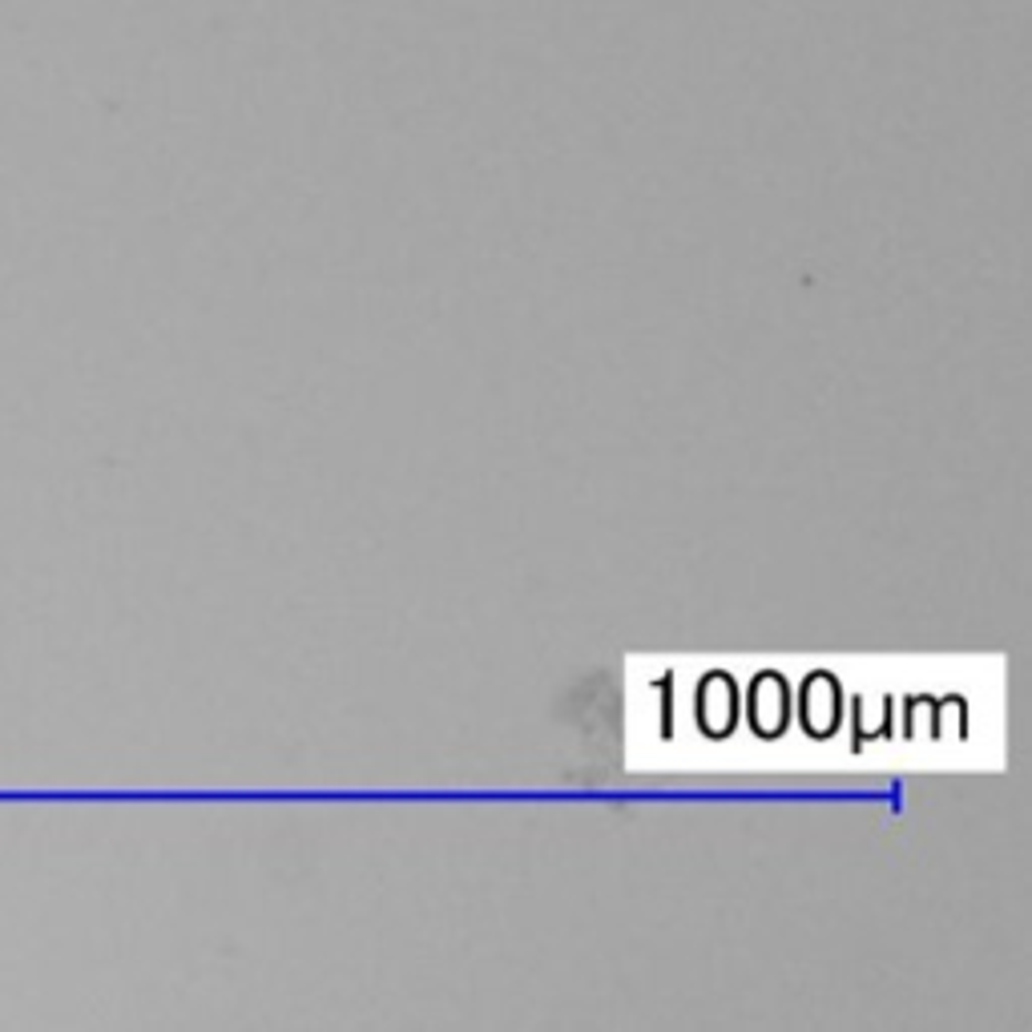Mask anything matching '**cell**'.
<instances>
[{"label":"cell","instance_id":"cell-1","mask_svg":"<svg viewBox=\"0 0 1032 1032\" xmlns=\"http://www.w3.org/2000/svg\"><path fill=\"white\" fill-rule=\"evenodd\" d=\"M711 711H718L711 718V726L706 730L711 734H726L734 726V686H730V677H722V674H714V677H706V686H702V714H711Z\"/></svg>","mask_w":1032,"mask_h":1032},{"label":"cell","instance_id":"cell-2","mask_svg":"<svg viewBox=\"0 0 1032 1032\" xmlns=\"http://www.w3.org/2000/svg\"><path fill=\"white\" fill-rule=\"evenodd\" d=\"M770 711L783 718V711H787V698H783V686H778V677H758L755 686V726L763 734H775V726H770Z\"/></svg>","mask_w":1032,"mask_h":1032}]
</instances>
